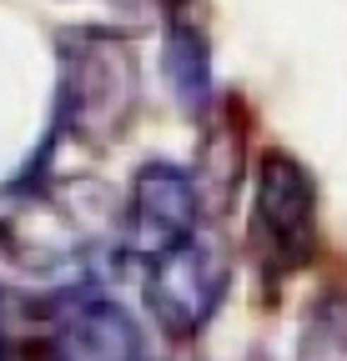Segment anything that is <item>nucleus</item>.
Wrapping results in <instances>:
<instances>
[{"mask_svg": "<svg viewBox=\"0 0 347 361\" xmlns=\"http://www.w3.org/2000/svg\"><path fill=\"white\" fill-rule=\"evenodd\" d=\"M0 361H16V346H11V336L0 331Z\"/></svg>", "mask_w": 347, "mask_h": 361, "instance_id": "8", "label": "nucleus"}, {"mask_svg": "<svg viewBox=\"0 0 347 361\" xmlns=\"http://www.w3.org/2000/svg\"><path fill=\"white\" fill-rule=\"evenodd\" d=\"M136 51L111 30H71L61 40V90H56V135L106 146L136 111Z\"/></svg>", "mask_w": 347, "mask_h": 361, "instance_id": "1", "label": "nucleus"}, {"mask_svg": "<svg viewBox=\"0 0 347 361\" xmlns=\"http://www.w3.org/2000/svg\"><path fill=\"white\" fill-rule=\"evenodd\" d=\"M161 71H166V85L187 116H201L211 106V45H206L201 25L182 11H166Z\"/></svg>", "mask_w": 347, "mask_h": 361, "instance_id": "7", "label": "nucleus"}, {"mask_svg": "<svg viewBox=\"0 0 347 361\" xmlns=\"http://www.w3.org/2000/svg\"><path fill=\"white\" fill-rule=\"evenodd\" d=\"M252 256L267 281H282L317 256V186L287 151H267L252 180Z\"/></svg>", "mask_w": 347, "mask_h": 361, "instance_id": "2", "label": "nucleus"}, {"mask_svg": "<svg viewBox=\"0 0 347 361\" xmlns=\"http://www.w3.org/2000/svg\"><path fill=\"white\" fill-rule=\"evenodd\" d=\"M232 286V256L211 231L182 236L146 261V311L166 336H196Z\"/></svg>", "mask_w": 347, "mask_h": 361, "instance_id": "3", "label": "nucleus"}, {"mask_svg": "<svg viewBox=\"0 0 347 361\" xmlns=\"http://www.w3.org/2000/svg\"><path fill=\"white\" fill-rule=\"evenodd\" d=\"M196 226H201L196 176L182 171L177 161H146L131 176L126 211H121V246H126V256L151 261L166 246H177L182 236H192Z\"/></svg>", "mask_w": 347, "mask_h": 361, "instance_id": "4", "label": "nucleus"}, {"mask_svg": "<svg viewBox=\"0 0 347 361\" xmlns=\"http://www.w3.org/2000/svg\"><path fill=\"white\" fill-rule=\"evenodd\" d=\"M0 236H6L11 261H20L30 271H56V266L86 256V246L96 241V226L71 201L40 196V201H25L6 226H0Z\"/></svg>", "mask_w": 347, "mask_h": 361, "instance_id": "5", "label": "nucleus"}, {"mask_svg": "<svg viewBox=\"0 0 347 361\" xmlns=\"http://www.w3.org/2000/svg\"><path fill=\"white\" fill-rule=\"evenodd\" d=\"M136 351L141 336L116 301L71 306L46 341V361H136Z\"/></svg>", "mask_w": 347, "mask_h": 361, "instance_id": "6", "label": "nucleus"}]
</instances>
